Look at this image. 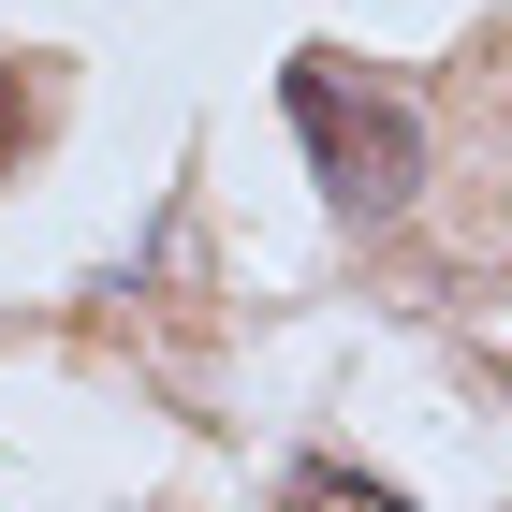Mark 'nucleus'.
<instances>
[{"mask_svg":"<svg viewBox=\"0 0 512 512\" xmlns=\"http://www.w3.org/2000/svg\"><path fill=\"white\" fill-rule=\"evenodd\" d=\"M278 103H293V132H308V176L337 220H395L410 205V176H425V118L395 103V88H366L337 44H308L293 74H278Z\"/></svg>","mask_w":512,"mask_h":512,"instance_id":"1","label":"nucleus"},{"mask_svg":"<svg viewBox=\"0 0 512 512\" xmlns=\"http://www.w3.org/2000/svg\"><path fill=\"white\" fill-rule=\"evenodd\" d=\"M0 147H15V88H0Z\"/></svg>","mask_w":512,"mask_h":512,"instance_id":"2","label":"nucleus"}]
</instances>
